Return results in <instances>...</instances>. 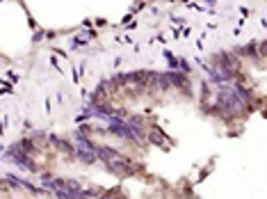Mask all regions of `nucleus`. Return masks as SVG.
I'll return each instance as SVG.
<instances>
[{"label":"nucleus","mask_w":267,"mask_h":199,"mask_svg":"<svg viewBox=\"0 0 267 199\" xmlns=\"http://www.w3.org/2000/svg\"><path fill=\"white\" fill-rule=\"evenodd\" d=\"M263 53H267V41H265V43H263Z\"/></svg>","instance_id":"nucleus-1"}]
</instances>
